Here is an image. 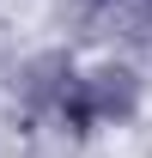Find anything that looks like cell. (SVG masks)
Wrapping results in <instances>:
<instances>
[{
    "label": "cell",
    "mask_w": 152,
    "mask_h": 158,
    "mask_svg": "<svg viewBox=\"0 0 152 158\" xmlns=\"http://www.w3.org/2000/svg\"><path fill=\"white\" fill-rule=\"evenodd\" d=\"M97 6H110V0H97Z\"/></svg>",
    "instance_id": "obj_3"
},
{
    "label": "cell",
    "mask_w": 152,
    "mask_h": 158,
    "mask_svg": "<svg viewBox=\"0 0 152 158\" xmlns=\"http://www.w3.org/2000/svg\"><path fill=\"white\" fill-rule=\"evenodd\" d=\"M61 122L73 134H91V128H110V122H128L140 110V79L128 67H91V73H67L55 98Z\"/></svg>",
    "instance_id": "obj_1"
},
{
    "label": "cell",
    "mask_w": 152,
    "mask_h": 158,
    "mask_svg": "<svg viewBox=\"0 0 152 158\" xmlns=\"http://www.w3.org/2000/svg\"><path fill=\"white\" fill-rule=\"evenodd\" d=\"M67 73H73V67H67V55H43V61H31V67H24V103H55L61 98V85H67Z\"/></svg>",
    "instance_id": "obj_2"
}]
</instances>
